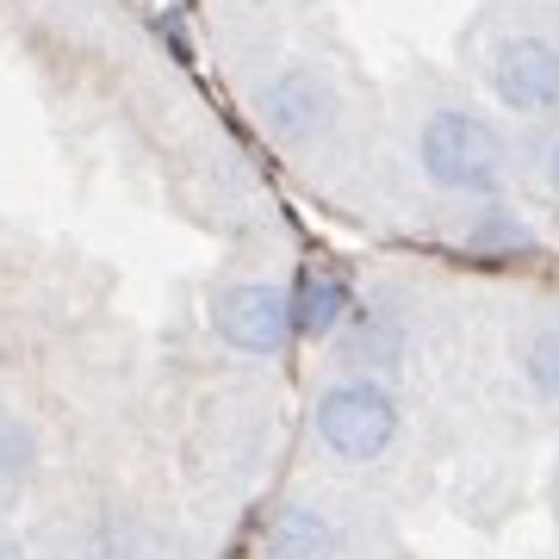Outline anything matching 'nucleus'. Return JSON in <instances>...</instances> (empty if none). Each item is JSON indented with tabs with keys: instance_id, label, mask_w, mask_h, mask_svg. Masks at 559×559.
Segmentation results:
<instances>
[{
	"instance_id": "1",
	"label": "nucleus",
	"mask_w": 559,
	"mask_h": 559,
	"mask_svg": "<svg viewBox=\"0 0 559 559\" xmlns=\"http://www.w3.org/2000/svg\"><path fill=\"white\" fill-rule=\"evenodd\" d=\"M522 373H528V385H535L540 399H559V323H547V330L528 336V348H522Z\"/></svg>"
},
{
	"instance_id": "2",
	"label": "nucleus",
	"mask_w": 559,
	"mask_h": 559,
	"mask_svg": "<svg viewBox=\"0 0 559 559\" xmlns=\"http://www.w3.org/2000/svg\"><path fill=\"white\" fill-rule=\"evenodd\" d=\"M0 559H20V547H13L7 535H0Z\"/></svg>"
}]
</instances>
